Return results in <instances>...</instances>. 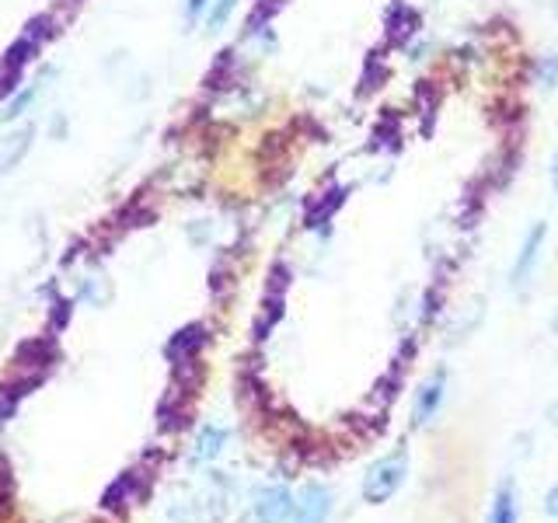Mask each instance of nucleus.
Here are the masks:
<instances>
[{"instance_id":"15","label":"nucleus","mask_w":558,"mask_h":523,"mask_svg":"<svg viewBox=\"0 0 558 523\" xmlns=\"http://www.w3.org/2000/svg\"><path fill=\"white\" fill-rule=\"evenodd\" d=\"M551 415H555V423H558V405H555V409H551Z\"/></svg>"},{"instance_id":"6","label":"nucleus","mask_w":558,"mask_h":523,"mask_svg":"<svg viewBox=\"0 0 558 523\" xmlns=\"http://www.w3.org/2000/svg\"><path fill=\"white\" fill-rule=\"evenodd\" d=\"M206 342V328L203 325H189V328H182L179 336H174L171 342H168V360L171 363H189L192 356H196V349Z\"/></svg>"},{"instance_id":"7","label":"nucleus","mask_w":558,"mask_h":523,"mask_svg":"<svg viewBox=\"0 0 558 523\" xmlns=\"http://www.w3.org/2000/svg\"><path fill=\"white\" fill-rule=\"evenodd\" d=\"M223 443H227V429H220V426H203L199 436H196V447H192V461H196V464L214 461L217 453L223 450Z\"/></svg>"},{"instance_id":"2","label":"nucleus","mask_w":558,"mask_h":523,"mask_svg":"<svg viewBox=\"0 0 558 523\" xmlns=\"http://www.w3.org/2000/svg\"><path fill=\"white\" fill-rule=\"evenodd\" d=\"M545 234H548V227L545 223H534L527 238H523L520 244V252H517V262H513V269H510V287L513 290H523L531 283V276L537 269V258H541V248H545Z\"/></svg>"},{"instance_id":"14","label":"nucleus","mask_w":558,"mask_h":523,"mask_svg":"<svg viewBox=\"0 0 558 523\" xmlns=\"http://www.w3.org/2000/svg\"><path fill=\"white\" fill-rule=\"evenodd\" d=\"M551 182H555V192H558V154H555V165H551Z\"/></svg>"},{"instance_id":"13","label":"nucleus","mask_w":558,"mask_h":523,"mask_svg":"<svg viewBox=\"0 0 558 523\" xmlns=\"http://www.w3.org/2000/svg\"><path fill=\"white\" fill-rule=\"evenodd\" d=\"M548 513L558 516V488H551V492H548Z\"/></svg>"},{"instance_id":"8","label":"nucleus","mask_w":558,"mask_h":523,"mask_svg":"<svg viewBox=\"0 0 558 523\" xmlns=\"http://www.w3.org/2000/svg\"><path fill=\"white\" fill-rule=\"evenodd\" d=\"M28 144H32V126L11 133L8 139H0V171H8L14 161H22V154L28 150Z\"/></svg>"},{"instance_id":"5","label":"nucleus","mask_w":558,"mask_h":523,"mask_svg":"<svg viewBox=\"0 0 558 523\" xmlns=\"http://www.w3.org/2000/svg\"><path fill=\"white\" fill-rule=\"evenodd\" d=\"M290 506H293L290 488L269 485V488H262L258 499H255V520L258 523H283L287 513H290Z\"/></svg>"},{"instance_id":"16","label":"nucleus","mask_w":558,"mask_h":523,"mask_svg":"<svg viewBox=\"0 0 558 523\" xmlns=\"http://www.w3.org/2000/svg\"><path fill=\"white\" fill-rule=\"evenodd\" d=\"M555 328H558V314H555Z\"/></svg>"},{"instance_id":"12","label":"nucleus","mask_w":558,"mask_h":523,"mask_svg":"<svg viewBox=\"0 0 558 523\" xmlns=\"http://www.w3.org/2000/svg\"><path fill=\"white\" fill-rule=\"evenodd\" d=\"M209 4H214V0H185V22H189V25H196L199 17H206Z\"/></svg>"},{"instance_id":"11","label":"nucleus","mask_w":558,"mask_h":523,"mask_svg":"<svg viewBox=\"0 0 558 523\" xmlns=\"http://www.w3.org/2000/svg\"><path fill=\"white\" fill-rule=\"evenodd\" d=\"M534 74H537V81L545 84V87H555L558 84V57H555V52H548V57L537 60Z\"/></svg>"},{"instance_id":"3","label":"nucleus","mask_w":558,"mask_h":523,"mask_svg":"<svg viewBox=\"0 0 558 523\" xmlns=\"http://www.w3.org/2000/svg\"><path fill=\"white\" fill-rule=\"evenodd\" d=\"M331 513V492L325 485H307L301 499L290 506L283 523H325Z\"/></svg>"},{"instance_id":"1","label":"nucleus","mask_w":558,"mask_h":523,"mask_svg":"<svg viewBox=\"0 0 558 523\" xmlns=\"http://www.w3.org/2000/svg\"><path fill=\"white\" fill-rule=\"evenodd\" d=\"M405 475H409V453L405 450L374 461L363 475V499L374 502V506H384L401 485H405Z\"/></svg>"},{"instance_id":"10","label":"nucleus","mask_w":558,"mask_h":523,"mask_svg":"<svg viewBox=\"0 0 558 523\" xmlns=\"http://www.w3.org/2000/svg\"><path fill=\"white\" fill-rule=\"evenodd\" d=\"M234 8H238V0H214V4H209V11H206V28L209 32H220L227 22H231V14H234Z\"/></svg>"},{"instance_id":"4","label":"nucleus","mask_w":558,"mask_h":523,"mask_svg":"<svg viewBox=\"0 0 558 523\" xmlns=\"http://www.w3.org/2000/svg\"><path fill=\"white\" fill-rule=\"evenodd\" d=\"M444 398H447V370H436V374L423 384V388H418V394H415L412 423H415V426L429 423V418H433L436 412H440Z\"/></svg>"},{"instance_id":"9","label":"nucleus","mask_w":558,"mask_h":523,"mask_svg":"<svg viewBox=\"0 0 558 523\" xmlns=\"http://www.w3.org/2000/svg\"><path fill=\"white\" fill-rule=\"evenodd\" d=\"M488 523H517V492H513V485H502L496 492L493 510H488Z\"/></svg>"}]
</instances>
